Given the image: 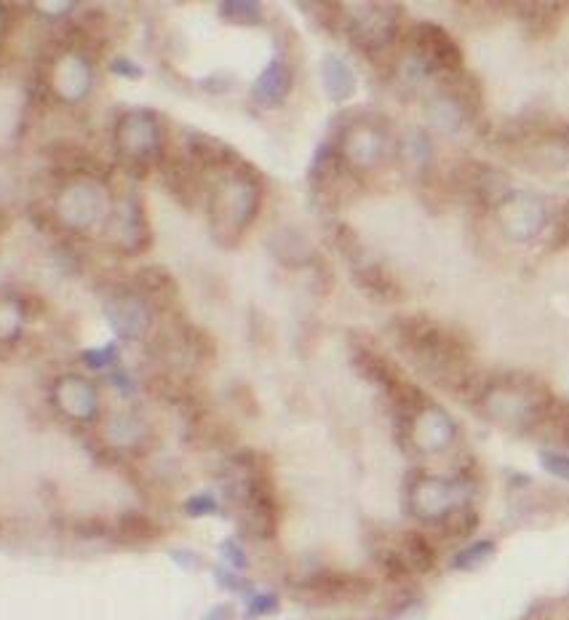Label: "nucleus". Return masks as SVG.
<instances>
[{
  "label": "nucleus",
  "mask_w": 569,
  "mask_h": 620,
  "mask_svg": "<svg viewBox=\"0 0 569 620\" xmlns=\"http://www.w3.org/2000/svg\"><path fill=\"white\" fill-rule=\"evenodd\" d=\"M211 576H215V583L220 585L222 591H230V594H238L244 596V599H249V596L255 594V585L246 581L241 572L230 570L228 565H217L215 570H211Z\"/></svg>",
  "instance_id": "33"
},
{
  "label": "nucleus",
  "mask_w": 569,
  "mask_h": 620,
  "mask_svg": "<svg viewBox=\"0 0 569 620\" xmlns=\"http://www.w3.org/2000/svg\"><path fill=\"white\" fill-rule=\"evenodd\" d=\"M105 319L111 330L124 340H140L153 330V308L145 297L131 289L113 292L105 302Z\"/></svg>",
  "instance_id": "13"
},
{
  "label": "nucleus",
  "mask_w": 569,
  "mask_h": 620,
  "mask_svg": "<svg viewBox=\"0 0 569 620\" xmlns=\"http://www.w3.org/2000/svg\"><path fill=\"white\" fill-rule=\"evenodd\" d=\"M302 591L321 602H340L348 599V596L359 594V591H370V583H364L361 578L353 576H342V572L321 570L302 583Z\"/></svg>",
  "instance_id": "20"
},
{
  "label": "nucleus",
  "mask_w": 569,
  "mask_h": 620,
  "mask_svg": "<svg viewBox=\"0 0 569 620\" xmlns=\"http://www.w3.org/2000/svg\"><path fill=\"white\" fill-rule=\"evenodd\" d=\"M113 147L120 160L129 166H140L142 171L160 164L164 158V131L153 111H126L113 124Z\"/></svg>",
  "instance_id": "5"
},
{
  "label": "nucleus",
  "mask_w": 569,
  "mask_h": 620,
  "mask_svg": "<svg viewBox=\"0 0 569 620\" xmlns=\"http://www.w3.org/2000/svg\"><path fill=\"white\" fill-rule=\"evenodd\" d=\"M118 359H120V353L115 343H107V346H102V348L83 350V364L89 366V370H107V366L118 364Z\"/></svg>",
  "instance_id": "36"
},
{
  "label": "nucleus",
  "mask_w": 569,
  "mask_h": 620,
  "mask_svg": "<svg viewBox=\"0 0 569 620\" xmlns=\"http://www.w3.org/2000/svg\"><path fill=\"white\" fill-rule=\"evenodd\" d=\"M321 86H324L326 96L332 102H348L350 96H355L359 89V80H355L353 67L337 54H326L321 60Z\"/></svg>",
  "instance_id": "22"
},
{
  "label": "nucleus",
  "mask_w": 569,
  "mask_h": 620,
  "mask_svg": "<svg viewBox=\"0 0 569 620\" xmlns=\"http://www.w3.org/2000/svg\"><path fill=\"white\" fill-rule=\"evenodd\" d=\"M107 238L120 255H142L153 244L151 222H147L145 201L137 191L126 193L124 201L113 206L105 217Z\"/></svg>",
  "instance_id": "8"
},
{
  "label": "nucleus",
  "mask_w": 569,
  "mask_h": 620,
  "mask_svg": "<svg viewBox=\"0 0 569 620\" xmlns=\"http://www.w3.org/2000/svg\"><path fill=\"white\" fill-rule=\"evenodd\" d=\"M25 324V308L16 297L0 295V343L14 340Z\"/></svg>",
  "instance_id": "31"
},
{
  "label": "nucleus",
  "mask_w": 569,
  "mask_h": 620,
  "mask_svg": "<svg viewBox=\"0 0 569 620\" xmlns=\"http://www.w3.org/2000/svg\"><path fill=\"white\" fill-rule=\"evenodd\" d=\"M353 364L361 372V377H366L370 383H375L377 388H383L388 396H399L406 388V383L399 377V370L393 366V361L388 356H383L375 348L359 346L353 350Z\"/></svg>",
  "instance_id": "19"
},
{
  "label": "nucleus",
  "mask_w": 569,
  "mask_h": 620,
  "mask_svg": "<svg viewBox=\"0 0 569 620\" xmlns=\"http://www.w3.org/2000/svg\"><path fill=\"white\" fill-rule=\"evenodd\" d=\"M131 286L140 297H145L147 306L153 310H171L174 308L180 289H177V279L166 268L160 266H145L131 275Z\"/></svg>",
  "instance_id": "18"
},
{
  "label": "nucleus",
  "mask_w": 569,
  "mask_h": 620,
  "mask_svg": "<svg viewBox=\"0 0 569 620\" xmlns=\"http://www.w3.org/2000/svg\"><path fill=\"white\" fill-rule=\"evenodd\" d=\"M428 120L441 131V134H457L463 129V124L468 120V107L460 102L455 91H441L434 100L428 102Z\"/></svg>",
  "instance_id": "23"
},
{
  "label": "nucleus",
  "mask_w": 569,
  "mask_h": 620,
  "mask_svg": "<svg viewBox=\"0 0 569 620\" xmlns=\"http://www.w3.org/2000/svg\"><path fill=\"white\" fill-rule=\"evenodd\" d=\"M185 155L198 171H217V175H228L244 160L228 142H222L220 137L204 134V131H187Z\"/></svg>",
  "instance_id": "16"
},
{
  "label": "nucleus",
  "mask_w": 569,
  "mask_h": 620,
  "mask_svg": "<svg viewBox=\"0 0 569 620\" xmlns=\"http://www.w3.org/2000/svg\"><path fill=\"white\" fill-rule=\"evenodd\" d=\"M275 238H279V244H273L270 241V249L279 255L281 262H286V266H305V262L313 257V251H310V244L305 241L302 233L297 231H279L275 233Z\"/></svg>",
  "instance_id": "28"
},
{
  "label": "nucleus",
  "mask_w": 569,
  "mask_h": 620,
  "mask_svg": "<svg viewBox=\"0 0 569 620\" xmlns=\"http://www.w3.org/2000/svg\"><path fill=\"white\" fill-rule=\"evenodd\" d=\"M107 206V191L102 180H73L62 188L56 201V217L70 231H86L102 220Z\"/></svg>",
  "instance_id": "9"
},
{
  "label": "nucleus",
  "mask_w": 569,
  "mask_h": 620,
  "mask_svg": "<svg viewBox=\"0 0 569 620\" xmlns=\"http://www.w3.org/2000/svg\"><path fill=\"white\" fill-rule=\"evenodd\" d=\"M169 556H171V561H177V565L187 572L201 570V567H204V556L195 554V551H190V548H174V551H169Z\"/></svg>",
  "instance_id": "41"
},
{
  "label": "nucleus",
  "mask_w": 569,
  "mask_h": 620,
  "mask_svg": "<svg viewBox=\"0 0 569 620\" xmlns=\"http://www.w3.org/2000/svg\"><path fill=\"white\" fill-rule=\"evenodd\" d=\"M204 620H233V607L230 605H217L206 612Z\"/></svg>",
  "instance_id": "43"
},
{
  "label": "nucleus",
  "mask_w": 569,
  "mask_h": 620,
  "mask_svg": "<svg viewBox=\"0 0 569 620\" xmlns=\"http://www.w3.org/2000/svg\"><path fill=\"white\" fill-rule=\"evenodd\" d=\"M160 175H164V182L171 188V193L177 195V198L182 201V204H193V201H198L201 195V171L195 169L193 160L187 158H180V155H174V158H160Z\"/></svg>",
  "instance_id": "21"
},
{
  "label": "nucleus",
  "mask_w": 569,
  "mask_h": 620,
  "mask_svg": "<svg viewBox=\"0 0 569 620\" xmlns=\"http://www.w3.org/2000/svg\"><path fill=\"white\" fill-rule=\"evenodd\" d=\"M423 602H406V605H401L399 610L393 612V618L390 620H423Z\"/></svg>",
  "instance_id": "42"
},
{
  "label": "nucleus",
  "mask_w": 569,
  "mask_h": 620,
  "mask_svg": "<svg viewBox=\"0 0 569 620\" xmlns=\"http://www.w3.org/2000/svg\"><path fill=\"white\" fill-rule=\"evenodd\" d=\"M292 89H295V73H292V67L286 65L284 60H273L268 62L266 70L251 83V102L266 107V111H275V107H281L289 100Z\"/></svg>",
  "instance_id": "17"
},
{
  "label": "nucleus",
  "mask_w": 569,
  "mask_h": 620,
  "mask_svg": "<svg viewBox=\"0 0 569 620\" xmlns=\"http://www.w3.org/2000/svg\"><path fill=\"white\" fill-rule=\"evenodd\" d=\"M91 62L83 51H65L51 62L46 73V83L60 96L62 102H78L89 94L91 89Z\"/></svg>",
  "instance_id": "14"
},
{
  "label": "nucleus",
  "mask_w": 569,
  "mask_h": 620,
  "mask_svg": "<svg viewBox=\"0 0 569 620\" xmlns=\"http://www.w3.org/2000/svg\"><path fill=\"white\" fill-rule=\"evenodd\" d=\"M406 439L423 455H441L455 444L457 423L439 404L425 401L406 417Z\"/></svg>",
  "instance_id": "10"
},
{
  "label": "nucleus",
  "mask_w": 569,
  "mask_h": 620,
  "mask_svg": "<svg viewBox=\"0 0 569 620\" xmlns=\"http://www.w3.org/2000/svg\"><path fill=\"white\" fill-rule=\"evenodd\" d=\"M54 406L76 423H91L100 415V393L91 380L80 375H65L51 388Z\"/></svg>",
  "instance_id": "15"
},
{
  "label": "nucleus",
  "mask_w": 569,
  "mask_h": 620,
  "mask_svg": "<svg viewBox=\"0 0 569 620\" xmlns=\"http://www.w3.org/2000/svg\"><path fill=\"white\" fill-rule=\"evenodd\" d=\"M476 525H479V516H476L468 505L457 508L455 514L444 521V527H450L452 535H470V532L476 530Z\"/></svg>",
  "instance_id": "38"
},
{
  "label": "nucleus",
  "mask_w": 569,
  "mask_h": 620,
  "mask_svg": "<svg viewBox=\"0 0 569 620\" xmlns=\"http://www.w3.org/2000/svg\"><path fill=\"white\" fill-rule=\"evenodd\" d=\"M412 49H415V60L428 73L436 70L444 76H460L463 70V49L436 22H419L412 30Z\"/></svg>",
  "instance_id": "11"
},
{
  "label": "nucleus",
  "mask_w": 569,
  "mask_h": 620,
  "mask_svg": "<svg viewBox=\"0 0 569 620\" xmlns=\"http://www.w3.org/2000/svg\"><path fill=\"white\" fill-rule=\"evenodd\" d=\"M217 14L230 25L255 27L262 22V3H257V0H222V3H217Z\"/></svg>",
  "instance_id": "29"
},
{
  "label": "nucleus",
  "mask_w": 569,
  "mask_h": 620,
  "mask_svg": "<svg viewBox=\"0 0 569 620\" xmlns=\"http://www.w3.org/2000/svg\"><path fill=\"white\" fill-rule=\"evenodd\" d=\"M345 11V30L350 43L364 54H379L399 36V5L355 3Z\"/></svg>",
  "instance_id": "6"
},
{
  "label": "nucleus",
  "mask_w": 569,
  "mask_h": 620,
  "mask_svg": "<svg viewBox=\"0 0 569 620\" xmlns=\"http://www.w3.org/2000/svg\"><path fill=\"white\" fill-rule=\"evenodd\" d=\"M548 401L551 396L540 390L538 383L525 380V377H505V380H494L481 390L484 415L500 426L516 430L532 428Z\"/></svg>",
  "instance_id": "3"
},
{
  "label": "nucleus",
  "mask_w": 569,
  "mask_h": 620,
  "mask_svg": "<svg viewBox=\"0 0 569 620\" xmlns=\"http://www.w3.org/2000/svg\"><path fill=\"white\" fill-rule=\"evenodd\" d=\"M5 25H9V11H5V5L0 3V36L5 33Z\"/></svg>",
  "instance_id": "44"
},
{
  "label": "nucleus",
  "mask_w": 569,
  "mask_h": 620,
  "mask_svg": "<svg viewBox=\"0 0 569 620\" xmlns=\"http://www.w3.org/2000/svg\"><path fill=\"white\" fill-rule=\"evenodd\" d=\"M540 465H543L551 476H556V479L569 481V455H565V452L543 450L540 452Z\"/></svg>",
  "instance_id": "39"
},
{
  "label": "nucleus",
  "mask_w": 569,
  "mask_h": 620,
  "mask_svg": "<svg viewBox=\"0 0 569 620\" xmlns=\"http://www.w3.org/2000/svg\"><path fill=\"white\" fill-rule=\"evenodd\" d=\"M107 436L115 447H134L145 439V426L137 415H118L107 428Z\"/></svg>",
  "instance_id": "32"
},
{
  "label": "nucleus",
  "mask_w": 569,
  "mask_h": 620,
  "mask_svg": "<svg viewBox=\"0 0 569 620\" xmlns=\"http://www.w3.org/2000/svg\"><path fill=\"white\" fill-rule=\"evenodd\" d=\"M497 225L500 233L510 244H530L548 225V209L543 198L530 191H508L497 201Z\"/></svg>",
  "instance_id": "7"
},
{
  "label": "nucleus",
  "mask_w": 569,
  "mask_h": 620,
  "mask_svg": "<svg viewBox=\"0 0 569 620\" xmlns=\"http://www.w3.org/2000/svg\"><path fill=\"white\" fill-rule=\"evenodd\" d=\"M182 511L190 516V519H204V516H217L222 514V503L217 501L211 492H198V495H190Z\"/></svg>",
  "instance_id": "34"
},
{
  "label": "nucleus",
  "mask_w": 569,
  "mask_h": 620,
  "mask_svg": "<svg viewBox=\"0 0 569 620\" xmlns=\"http://www.w3.org/2000/svg\"><path fill=\"white\" fill-rule=\"evenodd\" d=\"M164 535L160 525L155 519H151L142 511H126L120 514V519L115 521V538L120 543H134V545H145L158 541Z\"/></svg>",
  "instance_id": "24"
},
{
  "label": "nucleus",
  "mask_w": 569,
  "mask_h": 620,
  "mask_svg": "<svg viewBox=\"0 0 569 620\" xmlns=\"http://www.w3.org/2000/svg\"><path fill=\"white\" fill-rule=\"evenodd\" d=\"M220 554H222V559L228 561L230 570L244 572L246 567H249V556H246L244 545H241L238 538H225V541L220 543Z\"/></svg>",
  "instance_id": "37"
},
{
  "label": "nucleus",
  "mask_w": 569,
  "mask_h": 620,
  "mask_svg": "<svg viewBox=\"0 0 569 620\" xmlns=\"http://www.w3.org/2000/svg\"><path fill=\"white\" fill-rule=\"evenodd\" d=\"M399 556L404 559L406 570L410 572H430L436 567V551L428 543V538L419 535V532H404L401 535Z\"/></svg>",
  "instance_id": "27"
},
{
  "label": "nucleus",
  "mask_w": 569,
  "mask_h": 620,
  "mask_svg": "<svg viewBox=\"0 0 569 620\" xmlns=\"http://www.w3.org/2000/svg\"><path fill=\"white\" fill-rule=\"evenodd\" d=\"M567 444H569V428H567Z\"/></svg>",
  "instance_id": "45"
},
{
  "label": "nucleus",
  "mask_w": 569,
  "mask_h": 620,
  "mask_svg": "<svg viewBox=\"0 0 569 620\" xmlns=\"http://www.w3.org/2000/svg\"><path fill=\"white\" fill-rule=\"evenodd\" d=\"M390 330H393L396 346L404 350L419 370L447 386H452V380H463L468 356L457 337H452L444 326L425 315H401L390 324Z\"/></svg>",
  "instance_id": "2"
},
{
  "label": "nucleus",
  "mask_w": 569,
  "mask_h": 620,
  "mask_svg": "<svg viewBox=\"0 0 569 620\" xmlns=\"http://www.w3.org/2000/svg\"><path fill=\"white\" fill-rule=\"evenodd\" d=\"M355 284L361 286V292L375 300L393 302L401 297V286L396 284V279L385 271L383 266H359L355 268Z\"/></svg>",
  "instance_id": "25"
},
{
  "label": "nucleus",
  "mask_w": 569,
  "mask_h": 620,
  "mask_svg": "<svg viewBox=\"0 0 569 620\" xmlns=\"http://www.w3.org/2000/svg\"><path fill=\"white\" fill-rule=\"evenodd\" d=\"M399 158L412 175H425L434 160V145L423 129H410L399 142Z\"/></svg>",
  "instance_id": "26"
},
{
  "label": "nucleus",
  "mask_w": 569,
  "mask_h": 620,
  "mask_svg": "<svg viewBox=\"0 0 569 620\" xmlns=\"http://www.w3.org/2000/svg\"><path fill=\"white\" fill-rule=\"evenodd\" d=\"M107 67H111L113 76H118V78L140 80L142 76H145V70H142L134 60H129V56H113V60L107 62Z\"/></svg>",
  "instance_id": "40"
},
{
  "label": "nucleus",
  "mask_w": 569,
  "mask_h": 620,
  "mask_svg": "<svg viewBox=\"0 0 569 620\" xmlns=\"http://www.w3.org/2000/svg\"><path fill=\"white\" fill-rule=\"evenodd\" d=\"M494 551H497V545H494L492 541H476V543L465 545V548H460L457 554L452 556L450 565H452V570H457V572H474L492 559Z\"/></svg>",
  "instance_id": "30"
},
{
  "label": "nucleus",
  "mask_w": 569,
  "mask_h": 620,
  "mask_svg": "<svg viewBox=\"0 0 569 620\" xmlns=\"http://www.w3.org/2000/svg\"><path fill=\"white\" fill-rule=\"evenodd\" d=\"M279 607H281L279 594H273V591H255V594L246 599V616L249 618H268V616H273Z\"/></svg>",
  "instance_id": "35"
},
{
  "label": "nucleus",
  "mask_w": 569,
  "mask_h": 620,
  "mask_svg": "<svg viewBox=\"0 0 569 620\" xmlns=\"http://www.w3.org/2000/svg\"><path fill=\"white\" fill-rule=\"evenodd\" d=\"M385 145H388V137L375 120H353L335 140L337 153L348 171H366L377 166L385 155Z\"/></svg>",
  "instance_id": "12"
},
{
  "label": "nucleus",
  "mask_w": 569,
  "mask_h": 620,
  "mask_svg": "<svg viewBox=\"0 0 569 620\" xmlns=\"http://www.w3.org/2000/svg\"><path fill=\"white\" fill-rule=\"evenodd\" d=\"M474 481L468 476L457 479H441V476L419 474L406 487V508L417 521L425 525H444L457 508L470 503L474 498Z\"/></svg>",
  "instance_id": "4"
},
{
  "label": "nucleus",
  "mask_w": 569,
  "mask_h": 620,
  "mask_svg": "<svg viewBox=\"0 0 569 620\" xmlns=\"http://www.w3.org/2000/svg\"><path fill=\"white\" fill-rule=\"evenodd\" d=\"M209 193L211 233L222 246H235L262 209V175L241 160Z\"/></svg>",
  "instance_id": "1"
}]
</instances>
